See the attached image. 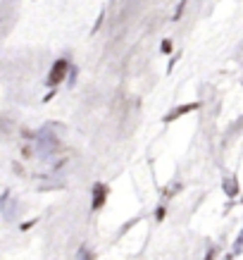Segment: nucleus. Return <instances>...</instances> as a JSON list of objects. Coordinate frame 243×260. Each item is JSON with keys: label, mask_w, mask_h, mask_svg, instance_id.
<instances>
[{"label": "nucleus", "mask_w": 243, "mask_h": 260, "mask_svg": "<svg viewBox=\"0 0 243 260\" xmlns=\"http://www.w3.org/2000/svg\"><path fill=\"white\" fill-rule=\"evenodd\" d=\"M65 72H67V62H65V60L55 62L53 72H50V84H60V81H62V76H65Z\"/></svg>", "instance_id": "nucleus-1"}, {"label": "nucleus", "mask_w": 243, "mask_h": 260, "mask_svg": "<svg viewBox=\"0 0 243 260\" xmlns=\"http://www.w3.org/2000/svg\"><path fill=\"white\" fill-rule=\"evenodd\" d=\"M103 196H105V189H103V186H98V194H96V201H93V206H96V208L103 206Z\"/></svg>", "instance_id": "nucleus-2"}]
</instances>
